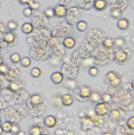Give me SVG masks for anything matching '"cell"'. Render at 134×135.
Returning <instances> with one entry per match:
<instances>
[{
	"label": "cell",
	"instance_id": "obj_1",
	"mask_svg": "<svg viewBox=\"0 0 134 135\" xmlns=\"http://www.w3.org/2000/svg\"><path fill=\"white\" fill-rule=\"evenodd\" d=\"M106 78H107V82H108V84L111 86H113V88H118V86H120L121 77L119 76V74H116L115 71H109L108 74H107Z\"/></svg>",
	"mask_w": 134,
	"mask_h": 135
},
{
	"label": "cell",
	"instance_id": "obj_2",
	"mask_svg": "<svg viewBox=\"0 0 134 135\" xmlns=\"http://www.w3.org/2000/svg\"><path fill=\"white\" fill-rule=\"evenodd\" d=\"M94 112H95V114L99 115V116L104 117L106 115L109 114V107H108V104H107V103L99 102V103H96V105H95Z\"/></svg>",
	"mask_w": 134,
	"mask_h": 135
},
{
	"label": "cell",
	"instance_id": "obj_3",
	"mask_svg": "<svg viewBox=\"0 0 134 135\" xmlns=\"http://www.w3.org/2000/svg\"><path fill=\"white\" fill-rule=\"evenodd\" d=\"M76 94L78 95V97H81L80 101H85L89 98L90 94H92V88L87 85H82L78 89H76Z\"/></svg>",
	"mask_w": 134,
	"mask_h": 135
},
{
	"label": "cell",
	"instance_id": "obj_4",
	"mask_svg": "<svg viewBox=\"0 0 134 135\" xmlns=\"http://www.w3.org/2000/svg\"><path fill=\"white\" fill-rule=\"evenodd\" d=\"M114 59H115L116 63L119 64H125L128 59V54L126 51H122V50H119L114 54Z\"/></svg>",
	"mask_w": 134,
	"mask_h": 135
},
{
	"label": "cell",
	"instance_id": "obj_5",
	"mask_svg": "<svg viewBox=\"0 0 134 135\" xmlns=\"http://www.w3.org/2000/svg\"><path fill=\"white\" fill-rule=\"evenodd\" d=\"M54 11H55V17H58V18H63V17L66 16L68 8H66L64 5H57L56 7H54Z\"/></svg>",
	"mask_w": 134,
	"mask_h": 135
},
{
	"label": "cell",
	"instance_id": "obj_6",
	"mask_svg": "<svg viewBox=\"0 0 134 135\" xmlns=\"http://www.w3.org/2000/svg\"><path fill=\"white\" fill-rule=\"evenodd\" d=\"M51 82L54 84H62L63 83V81H64V76H63V74L62 72H58V71H55V72H52V75H51Z\"/></svg>",
	"mask_w": 134,
	"mask_h": 135
},
{
	"label": "cell",
	"instance_id": "obj_7",
	"mask_svg": "<svg viewBox=\"0 0 134 135\" xmlns=\"http://www.w3.org/2000/svg\"><path fill=\"white\" fill-rule=\"evenodd\" d=\"M61 102L64 107H70L74 103V96L71 94H64L61 97Z\"/></svg>",
	"mask_w": 134,
	"mask_h": 135
},
{
	"label": "cell",
	"instance_id": "obj_8",
	"mask_svg": "<svg viewBox=\"0 0 134 135\" xmlns=\"http://www.w3.org/2000/svg\"><path fill=\"white\" fill-rule=\"evenodd\" d=\"M75 45H76V40L74 37L68 36V37H65L63 39V46L65 47V49H74Z\"/></svg>",
	"mask_w": 134,
	"mask_h": 135
},
{
	"label": "cell",
	"instance_id": "obj_9",
	"mask_svg": "<svg viewBox=\"0 0 134 135\" xmlns=\"http://www.w3.org/2000/svg\"><path fill=\"white\" fill-rule=\"evenodd\" d=\"M4 40H5V43H7L8 45H14V43H16V40H17V37L13 32L8 31V32H6L4 35Z\"/></svg>",
	"mask_w": 134,
	"mask_h": 135
},
{
	"label": "cell",
	"instance_id": "obj_10",
	"mask_svg": "<svg viewBox=\"0 0 134 135\" xmlns=\"http://www.w3.org/2000/svg\"><path fill=\"white\" fill-rule=\"evenodd\" d=\"M93 6H94V8L97 9V11H103V9L107 8L108 2H107V0H94Z\"/></svg>",
	"mask_w": 134,
	"mask_h": 135
},
{
	"label": "cell",
	"instance_id": "obj_11",
	"mask_svg": "<svg viewBox=\"0 0 134 135\" xmlns=\"http://www.w3.org/2000/svg\"><path fill=\"white\" fill-rule=\"evenodd\" d=\"M88 100L92 103H95V104L99 102H102V94L99 93V91H92V94H90Z\"/></svg>",
	"mask_w": 134,
	"mask_h": 135
},
{
	"label": "cell",
	"instance_id": "obj_12",
	"mask_svg": "<svg viewBox=\"0 0 134 135\" xmlns=\"http://www.w3.org/2000/svg\"><path fill=\"white\" fill-rule=\"evenodd\" d=\"M43 101H44V98H43L42 95H39V94H35V95L30 96V103L32 105H39L43 103Z\"/></svg>",
	"mask_w": 134,
	"mask_h": 135
},
{
	"label": "cell",
	"instance_id": "obj_13",
	"mask_svg": "<svg viewBox=\"0 0 134 135\" xmlns=\"http://www.w3.org/2000/svg\"><path fill=\"white\" fill-rule=\"evenodd\" d=\"M56 123H57V119L55 116H52V115H49V116H46L44 119V124L47 128H54L56 126Z\"/></svg>",
	"mask_w": 134,
	"mask_h": 135
},
{
	"label": "cell",
	"instance_id": "obj_14",
	"mask_svg": "<svg viewBox=\"0 0 134 135\" xmlns=\"http://www.w3.org/2000/svg\"><path fill=\"white\" fill-rule=\"evenodd\" d=\"M81 120H82V128L84 129V131H88V129L94 127V122L92 121V119H90L89 116H85Z\"/></svg>",
	"mask_w": 134,
	"mask_h": 135
},
{
	"label": "cell",
	"instance_id": "obj_15",
	"mask_svg": "<svg viewBox=\"0 0 134 135\" xmlns=\"http://www.w3.org/2000/svg\"><path fill=\"white\" fill-rule=\"evenodd\" d=\"M116 26H118L119 30H127L128 26H130V21L126 18H119L118 23H116Z\"/></svg>",
	"mask_w": 134,
	"mask_h": 135
},
{
	"label": "cell",
	"instance_id": "obj_16",
	"mask_svg": "<svg viewBox=\"0 0 134 135\" xmlns=\"http://www.w3.org/2000/svg\"><path fill=\"white\" fill-rule=\"evenodd\" d=\"M122 114H121L120 109H113V110H109V119L112 121H118V120L121 119Z\"/></svg>",
	"mask_w": 134,
	"mask_h": 135
},
{
	"label": "cell",
	"instance_id": "obj_17",
	"mask_svg": "<svg viewBox=\"0 0 134 135\" xmlns=\"http://www.w3.org/2000/svg\"><path fill=\"white\" fill-rule=\"evenodd\" d=\"M89 117L92 119V121L94 122V126H97V127L103 126V117L102 116H99V115L94 114V115H89Z\"/></svg>",
	"mask_w": 134,
	"mask_h": 135
},
{
	"label": "cell",
	"instance_id": "obj_18",
	"mask_svg": "<svg viewBox=\"0 0 134 135\" xmlns=\"http://www.w3.org/2000/svg\"><path fill=\"white\" fill-rule=\"evenodd\" d=\"M21 86H23V83L19 81H12L11 83H9L8 85V89L12 91V93H16V91H18L19 89H21Z\"/></svg>",
	"mask_w": 134,
	"mask_h": 135
},
{
	"label": "cell",
	"instance_id": "obj_19",
	"mask_svg": "<svg viewBox=\"0 0 134 135\" xmlns=\"http://www.w3.org/2000/svg\"><path fill=\"white\" fill-rule=\"evenodd\" d=\"M21 31L25 35H30L33 32V24L32 23H24L21 25Z\"/></svg>",
	"mask_w": 134,
	"mask_h": 135
},
{
	"label": "cell",
	"instance_id": "obj_20",
	"mask_svg": "<svg viewBox=\"0 0 134 135\" xmlns=\"http://www.w3.org/2000/svg\"><path fill=\"white\" fill-rule=\"evenodd\" d=\"M87 27H88V24H87V21H84V20H80L76 24V28H77V31H80V32H84V31L87 30Z\"/></svg>",
	"mask_w": 134,
	"mask_h": 135
},
{
	"label": "cell",
	"instance_id": "obj_21",
	"mask_svg": "<svg viewBox=\"0 0 134 135\" xmlns=\"http://www.w3.org/2000/svg\"><path fill=\"white\" fill-rule=\"evenodd\" d=\"M102 44H103V46L106 49H112L114 46V39H112V38H104Z\"/></svg>",
	"mask_w": 134,
	"mask_h": 135
},
{
	"label": "cell",
	"instance_id": "obj_22",
	"mask_svg": "<svg viewBox=\"0 0 134 135\" xmlns=\"http://www.w3.org/2000/svg\"><path fill=\"white\" fill-rule=\"evenodd\" d=\"M9 59H11V62L13 64H17V63H20L21 57H20V55H19L18 52H14V54H12L11 56H9Z\"/></svg>",
	"mask_w": 134,
	"mask_h": 135
},
{
	"label": "cell",
	"instance_id": "obj_23",
	"mask_svg": "<svg viewBox=\"0 0 134 135\" xmlns=\"http://www.w3.org/2000/svg\"><path fill=\"white\" fill-rule=\"evenodd\" d=\"M30 135H42V128L39 126H32L30 128Z\"/></svg>",
	"mask_w": 134,
	"mask_h": 135
},
{
	"label": "cell",
	"instance_id": "obj_24",
	"mask_svg": "<svg viewBox=\"0 0 134 135\" xmlns=\"http://www.w3.org/2000/svg\"><path fill=\"white\" fill-rule=\"evenodd\" d=\"M31 58L30 57H21V59H20V64H21V66L23 68H28L31 65Z\"/></svg>",
	"mask_w": 134,
	"mask_h": 135
},
{
	"label": "cell",
	"instance_id": "obj_25",
	"mask_svg": "<svg viewBox=\"0 0 134 135\" xmlns=\"http://www.w3.org/2000/svg\"><path fill=\"white\" fill-rule=\"evenodd\" d=\"M44 16L46 18H54L55 17V11L52 7H47V8L44 9Z\"/></svg>",
	"mask_w": 134,
	"mask_h": 135
},
{
	"label": "cell",
	"instance_id": "obj_26",
	"mask_svg": "<svg viewBox=\"0 0 134 135\" xmlns=\"http://www.w3.org/2000/svg\"><path fill=\"white\" fill-rule=\"evenodd\" d=\"M17 27H18V24H17V21H14V20H9L8 23H7V28H8V31H11V32L16 31V30H17Z\"/></svg>",
	"mask_w": 134,
	"mask_h": 135
},
{
	"label": "cell",
	"instance_id": "obj_27",
	"mask_svg": "<svg viewBox=\"0 0 134 135\" xmlns=\"http://www.w3.org/2000/svg\"><path fill=\"white\" fill-rule=\"evenodd\" d=\"M31 76L33 77V78H38V77L42 75V70L39 69V68H33V69H31Z\"/></svg>",
	"mask_w": 134,
	"mask_h": 135
},
{
	"label": "cell",
	"instance_id": "obj_28",
	"mask_svg": "<svg viewBox=\"0 0 134 135\" xmlns=\"http://www.w3.org/2000/svg\"><path fill=\"white\" fill-rule=\"evenodd\" d=\"M121 9L120 8H116V7H114V8H112V11H111V16L113 17V18H120L121 17Z\"/></svg>",
	"mask_w": 134,
	"mask_h": 135
},
{
	"label": "cell",
	"instance_id": "obj_29",
	"mask_svg": "<svg viewBox=\"0 0 134 135\" xmlns=\"http://www.w3.org/2000/svg\"><path fill=\"white\" fill-rule=\"evenodd\" d=\"M112 101H113V98H112L111 94H108V93L102 94V102H103V103H107V104H109Z\"/></svg>",
	"mask_w": 134,
	"mask_h": 135
},
{
	"label": "cell",
	"instance_id": "obj_30",
	"mask_svg": "<svg viewBox=\"0 0 134 135\" xmlns=\"http://www.w3.org/2000/svg\"><path fill=\"white\" fill-rule=\"evenodd\" d=\"M88 72H89V75L92 77H96L97 75L100 74V70H99V68H96V66H90Z\"/></svg>",
	"mask_w": 134,
	"mask_h": 135
},
{
	"label": "cell",
	"instance_id": "obj_31",
	"mask_svg": "<svg viewBox=\"0 0 134 135\" xmlns=\"http://www.w3.org/2000/svg\"><path fill=\"white\" fill-rule=\"evenodd\" d=\"M11 126H12L11 122H4V123H1L2 132H4V133H9V132H11Z\"/></svg>",
	"mask_w": 134,
	"mask_h": 135
},
{
	"label": "cell",
	"instance_id": "obj_32",
	"mask_svg": "<svg viewBox=\"0 0 134 135\" xmlns=\"http://www.w3.org/2000/svg\"><path fill=\"white\" fill-rule=\"evenodd\" d=\"M8 71H9V68L7 64H5V63L0 64V75H7Z\"/></svg>",
	"mask_w": 134,
	"mask_h": 135
},
{
	"label": "cell",
	"instance_id": "obj_33",
	"mask_svg": "<svg viewBox=\"0 0 134 135\" xmlns=\"http://www.w3.org/2000/svg\"><path fill=\"white\" fill-rule=\"evenodd\" d=\"M125 44H126L125 39H123V38H121V37L116 38V39L114 40V45H115V46H118V47H121V46H123V45H125Z\"/></svg>",
	"mask_w": 134,
	"mask_h": 135
},
{
	"label": "cell",
	"instance_id": "obj_34",
	"mask_svg": "<svg viewBox=\"0 0 134 135\" xmlns=\"http://www.w3.org/2000/svg\"><path fill=\"white\" fill-rule=\"evenodd\" d=\"M19 132H20V127L18 126L17 123H12V126H11V132L9 133H12V134H18Z\"/></svg>",
	"mask_w": 134,
	"mask_h": 135
},
{
	"label": "cell",
	"instance_id": "obj_35",
	"mask_svg": "<svg viewBox=\"0 0 134 135\" xmlns=\"http://www.w3.org/2000/svg\"><path fill=\"white\" fill-rule=\"evenodd\" d=\"M126 126H127L130 129H133V131H134V116H131L130 119L127 120V122H126Z\"/></svg>",
	"mask_w": 134,
	"mask_h": 135
},
{
	"label": "cell",
	"instance_id": "obj_36",
	"mask_svg": "<svg viewBox=\"0 0 134 135\" xmlns=\"http://www.w3.org/2000/svg\"><path fill=\"white\" fill-rule=\"evenodd\" d=\"M32 11L33 9L32 8H30V7H25V8L23 9V14H24V17H31L32 16Z\"/></svg>",
	"mask_w": 134,
	"mask_h": 135
},
{
	"label": "cell",
	"instance_id": "obj_37",
	"mask_svg": "<svg viewBox=\"0 0 134 135\" xmlns=\"http://www.w3.org/2000/svg\"><path fill=\"white\" fill-rule=\"evenodd\" d=\"M27 5H28V7H30V8H32V9H36V8H38V7H39V4H38L37 1H35V0H30V1L27 2Z\"/></svg>",
	"mask_w": 134,
	"mask_h": 135
},
{
	"label": "cell",
	"instance_id": "obj_38",
	"mask_svg": "<svg viewBox=\"0 0 134 135\" xmlns=\"http://www.w3.org/2000/svg\"><path fill=\"white\" fill-rule=\"evenodd\" d=\"M78 116H80V119H83V117L87 116V110H82V112L78 113Z\"/></svg>",
	"mask_w": 134,
	"mask_h": 135
},
{
	"label": "cell",
	"instance_id": "obj_39",
	"mask_svg": "<svg viewBox=\"0 0 134 135\" xmlns=\"http://www.w3.org/2000/svg\"><path fill=\"white\" fill-rule=\"evenodd\" d=\"M66 86H69V89H75L76 88V86H75V82L70 81V82H69V84L66 83Z\"/></svg>",
	"mask_w": 134,
	"mask_h": 135
},
{
	"label": "cell",
	"instance_id": "obj_40",
	"mask_svg": "<svg viewBox=\"0 0 134 135\" xmlns=\"http://www.w3.org/2000/svg\"><path fill=\"white\" fill-rule=\"evenodd\" d=\"M19 1V4H21V5H27V2L30 1V0H18Z\"/></svg>",
	"mask_w": 134,
	"mask_h": 135
},
{
	"label": "cell",
	"instance_id": "obj_41",
	"mask_svg": "<svg viewBox=\"0 0 134 135\" xmlns=\"http://www.w3.org/2000/svg\"><path fill=\"white\" fill-rule=\"evenodd\" d=\"M102 135H113V133H111V132H104V133H102Z\"/></svg>",
	"mask_w": 134,
	"mask_h": 135
},
{
	"label": "cell",
	"instance_id": "obj_42",
	"mask_svg": "<svg viewBox=\"0 0 134 135\" xmlns=\"http://www.w3.org/2000/svg\"><path fill=\"white\" fill-rule=\"evenodd\" d=\"M17 135H25V133H24V132H23V131H20V132H19V133H18V134H17Z\"/></svg>",
	"mask_w": 134,
	"mask_h": 135
},
{
	"label": "cell",
	"instance_id": "obj_43",
	"mask_svg": "<svg viewBox=\"0 0 134 135\" xmlns=\"http://www.w3.org/2000/svg\"><path fill=\"white\" fill-rule=\"evenodd\" d=\"M65 135H74V132H68Z\"/></svg>",
	"mask_w": 134,
	"mask_h": 135
},
{
	"label": "cell",
	"instance_id": "obj_44",
	"mask_svg": "<svg viewBox=\"0 0 134 135\" xmlns=\"http://www.w3.org/2000/svg\"><path fill=\"white\" fill-rule=\"evenodd\" d=\"M2 133H4V132H2V129H1V126H0V135H1Z\"/></svg>",
	"mask_w": 134,
	"mask_h": 135
},
{
	"label": "cell",
	"instance_id": "obj_45",
	"mask_svg": "<svg viewBox=\"0 0 134 135\" xmlns=\"http://www.w3.org/2000/svg\"><path fill=\"white\" fill-rule=\"evenodd\" d=\"M132 89H133V90H134V81L132 82Z\"/></svg>",
	"mask_w": 134,
	"mask_h": 135
},
{
	"label": "cell",
	"instance_id": "obj_46",
	"mask_svg": "<svg viewBox=\"0 0 134 135\" xmlns=\"http://www.w3.org/2000/svg\"><path fill=\"white\" fill-rule=\"evenodd\" d=\"M1 63H4V62H2V58L0 57V64H1Z\"/></svg>",
	"mask_w": 134,
	"mask_h": 135
},
{
	"label": "cell",
	"instance_id": "obj_47",
	"mask_svg": "<svg viewBox=\"0 0 134 135\" xmlns=\"http://www.w3.org/2000/svg\"><path fill=\"white\" fill-rule=\"evenodd\" d=\"M0 126H1V119H0Z\"/></svg>",
	"mask_w": 134,
	"mask_h": 135
},
{
	"label": "cell",
	"instance_id": "obj_48",
	"mask_svg": "<svg viewBox=\"0 0 134 135\" xmlns=\"http://www.w3.org/2000/svg\"><path fill=\"white\" fill-rule=\"evenodd\" d=\"M43 135H47V134H43Z\"/></svg>",
	"mask_w": 134,
	"mask_h": 135
}]
</instances>
